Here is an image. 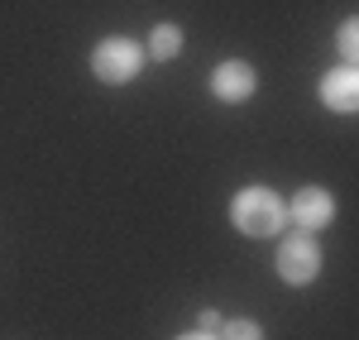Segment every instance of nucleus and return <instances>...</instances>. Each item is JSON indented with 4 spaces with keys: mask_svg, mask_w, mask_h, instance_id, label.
Masks as SVG:
<instances>
[{
    "mask_svg": "<svg viewBox=\"0 0 359 340\" xmlns=\"http://www.w3.org/2000/svg\"><path fill=\"white\" fill-rule=\"evenodd\" d=\"M283 201H278V192H269V187H245L240 197L230 201V221H235V230H245V235H254V240H269V235H278L283 230Z\"/></svg>",
    "mask_w": 359,
    "mask_h": 340,
    "instance_id": "obj_1",
    "label": "nucleus"
},
{
    "mask_svg": "<svg viewBox=\"0 0 359 340\" xmlns=\"http://www.w3.org/2000/svg\"><path fill=\"white\" fill-rule=\"evenodd\" d=\"M91 67H96V77L101 82H135L139 67H144V48H139L135 39H101L96 43V53H91Z\"/></svg>",
    "mask_w": 359,
    "mask_h": 340,
    "instance_id": "obj_2",
    "label": "nucleus"
},
{
    "mask_svg": "<svg viewBox=\"0 0 359 340\" xmlns=\"http://www.w3.org/2000/svg\"><path fill=\"white\" fill-rule=\"evenodd\" d=\"M316 268H321V250H316V240L311 235H292V240H283V250H278V273H283V283H311L316 278Z\"/></svg>",
    "mask_w": 359,
    "mask_h": 340,
    "instance_id": "obj_3",
    "label": "nucleus"
},
{
    "mask_svg": "<svg viewBox=\"0 0 359 340\" xmlns=\"http://www.w3.org/2000/svg\"><path fill=\"white\" fill-rule=\"evenodd\" d=\"M287 216L302 230H321V226H331L335 201H331V192H321V187H302V192L292 197V206H287Z\"/></svg>",
    "mask_w": 359,
    "mask_h": 340,
    "instance_id": "obj_4",
    "label": "nucleus"
},
{
    "mask_svg": "<svg viewBox=\"0 0 359 340\" xmlns=\"http://www.w3.org/2000/svg\"><path fill=\"white\" fill-rule=\"evenodd\" d=\"M321 101L331 106V111H355L359 106V72L355 67H335V72H326L321 77Z\"/></svg>",
    "mask_w": 359,
    "mask_h": 340,
    "instance_id": "obj_5",
    "label": "nucleus"
},
{
    "mask_svg": "<svg viewBox=\"0 0 359 340\" xmlns=\"http://www.w3.org/2000/svg\"><path fill=\"white\" fill-rule=\"evenodd\" d=\"M211 91L221 96V101H249L254 96V67L249 62H221L216 67V77H211Z\"/></svg>",
    "mask_w": 359,
    "mask_h": 340,
    "instance_id": "obj_6",
    "label": "nucleus"
},
{
    "mask_svg": "<svg viewBox=\"0 0 359 340\" xmlns=\"http://www.w3.org/2000/svg\"><path fill=\"white\" fill-rule=\"evenodd\" d=\"M182 53V29H172V25H158L154 34H149V57H177Z\"/></svg>",
    "mask_w": 359,
    "mask_h": 340,
    "instance_id": "obj_7",
    "label": "nucleus"
},
{
    "mask_svg": "<svg viewBox=\"0 0 359 340\" xmlns=\"http://www.w3.org/2000/svg\"><path fill=\"white\" fill-rule=\"evenodd\" d=\"M340 57H345V67H355V57H359V20H345V29H340Z\"/></svg>",
    "mask_w": 359,
    "mask_h": 340,
    "instance_id": "obj_8",
    "label": "nucleus"
},
{
    "mask_svg": "<svg viewBox=\"0 0 359 340\" xmlns=\"http://www.w3.org/2000/svg\"><path fill=\"white\" fill-rule=\"evenodd\" d=\"M225 340H264V331H259L254 321H230V326H225Z\"/></svg>",
    "mask_w": 359,
    "mask_h": 340,
    "instance_id": "obj_9",
    "label": "nucleus"
},
{
    "mask_svg": "<svg viewBox=\"0 0 359 340\" xmlns=\"http://www.w3.org/2000/svg\"><path fill=\"white\" fill-rule=\"evenodd\" d=\"M177 340H216L211 331H192V336H177Z\"/></svg>",
    "mask_w": 359,
    "mask_h": 340,
    "instance_id": "obj_10",
    "label": "nucleus"
}]
</instances>
